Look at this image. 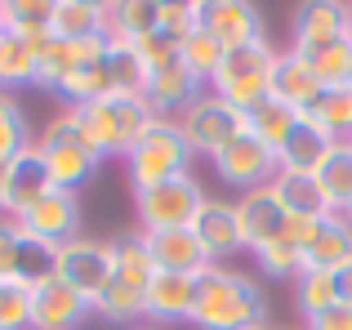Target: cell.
Masks as SVG:
<instances>
[{
	"label": "cell",
	"instance_id": "cell-1",
	"mask_svg": "<svg viewBox=\"0 0 352 330\" xmlns=\"http://www.w3.org/2000/svg\"><path fill=\"white\" fill-rule=\"evenodd\" d=\"M267 322V290L250 272H236L228 263H210L197 277V330H245Z\"/></svg>",
	"mask_w": 352,
	"mask_h": 330
},
{
	"label": "cell",
	"instance_id": "cell-2",
	"mask_svg": "<svg viewBox=\"0 0 352 330\" xmlns=\"http://www.w3.org/2000/svg\"><path fill=\"white\" fill-rule=\"evenodd\" d=\"M36 152H41L45 170H50V183L63 192H80L98 174V165H103V157L94 152V143L85 134V125H80L76 107H58L45 121V130L36 134Z\"/></svg>",
	"mask_w": 352,
	"mask_h": 330
},
{
	"label": "cell",
	"instance_id": "cell-3",
	"mask_svg": "<svg viewBox=\"0 0 352 330\" xmlns=\"http://www.w3.org/2000/svg\"><path fill=\"white\" fill-rule=\"evenodd\" d=\"M76 112H80V125H85L89 143H94V152L103 161L107 157L125 161L129 152H134V143L143 139L156 121V112L147 107L143 94H107V98H98V103L76 107Z\"/></svg>",
	"mask_w": 352,
	"mask_h": 330
},
{
	"label": "cell",
	"instance_id": "cell-4",
	"mask_svg": "<svg viewBox=\"0 0 352 330\" xmlns=\"http://www.w3.org/2000/svg\"><path fill=\"white\" fill-rule=\"evenodd\" d=\"M272 63H276V45L267 36L250 41V45H236V50H223V63H219L210 89L245 116L254 103H263L272 94Z\"/></svg>",
	"mask_w": 352,
	"mask_h": 330
},
{
	"label": "cell",
	"instance_id": "cell-5",
	"mask_svg": "<svg viewBox=\"0 0 352 330\" xmlns=\"http://www.w3.org/2000/svg\"><path fill=\"white\" fill-rule=\"evenodd\" d=\"M129 165V188H152V183L179 179V174H192V148L183 139L179 121H165L156 116L152 130L134 143V152L125 157Z\"/></svg>",
	"mask_w": 352,
	"mask_h": 330
},
{
	"label": "cell",
	"instance_id": "cell-6",
	"mask_svg": "<svg viewBox=\"0 0 352 330\" xmlns=\"http://www.w3.org/2000/svg\"><path fill=\"white\" fill-rule=\"evenodd\" d=\"M206 206V188L197 174H179V179L152 183V188H134V214L138 232H170V228H192L197 210Z\"/></svg>",
	"mask_w": 352,
	"mask_h": 330
},
{
	"label": "cell",
	"instance_id": "cell-7",
	"mask_svg": "<svg viewBox=\"0 0 352 330\" xmlns=\"http://www.w3.org/2000/svg\"><path fill=\"white\" fill-rule=\"evenodd\" d=\"M179 130H183V139H188L192 157L214 161L236 134H245V116H241L232 103H223L214 89H201V94L179 112Z\"/></svg>",
	"mask_w": 352,
	"mask_h": 330
},
{
	"label": "cell",
	"instance_id": "cell-8",
	"mask_svg": "<svg viewBox=\"0 0 352 330\" xmlns=\"http://www.w3.org/2000/svg\"><path fill=\"white\" fill-rule=\"evenodd\" d=\"M50 272H54V277H63L72 290H80V295L94 304V299L112 286V277H116L112 241H89V236H76V241L50 250Z\"/></svg>",
	"mask_w": 352,
	"mask_h": 330
},
{
	"label": "cell",
	"instance_id": "cell-9",
	"mask_svg": "<svg viewBox=\"0 0 352 330\" xmlns=\"http://www.w3.org/2000/svg\"><path fill=\"white\" fill-rule=\"evenodd\" d=\"M214 174L223 188H232L236 197H245V192H258V188H272L276 179V152L267 148V143H258L254 134H236L232 143H228L223 152H219L214 161Z\"/></svg>",
	"mask_w": 352,
	"mask_h": 330
},
{
	"label": "cell",
	"instance_id": "cell-10",
	"mask_svg": "<svg viewBox=\"0 0 352 330\" xmlns=\"http://www.w3.org/2000/svg\"><path fill=\"white\" fill-rule=\"evenodd\" d=\"M18 228H23L36 245L58 250V245H67V241L80 236V197L76 192H63V188H50L36 206H27L23 214H18Z\"/></svg>",
	"mask_w": 352,
	"mask_h": 330
},
{
	"label": "cell",
	"instance_id": "cell-11",
	"mask_svg": "<svg viewBox=\"0 0 352 330\" xmlns=\"http://www.w3.org/2000/svg\"><path fill=\"white\" fill-rule=\"evenodd\" d=\"M85 317H94V304L63 277L45 272L41 281H32V330H76Z\"/></svg>",
	"mask_w": 352,
	"mask_h": 330
},
{
	"label": "cell",
	"instance_id": "cell-12",
	"mask_svg": "<svg viewBox=\"0 0 352 330\" xmlns=\"http://www.w3.org/2000/svg\"><path fill=\"white\" fill-rule=\"evenodd\" d=\"M339 41H348L344 5H335V0H308V5L294 9V18H290V50L299 54V58L326 50V45H339Z\"/></svg>",
	"mask_w": 352,
	"mask_h": 330
},
{
	"label": "cell",
	"instance_id": "cell-13",
	"mask_svg": "<svg viewBox=\"0 0 352 330\" xmlns=\"http://www.w3.org/2000/svg\"><path fill=\"white\" fill-rule=\"evenodd\" d=\"M192 232H197V241H201V250H206L210 263H228L232 254L245 250L241 223H236V201L206 197V206H201L197 219H192Z\"/></svg>",
	"mask_w": 352,
	"mask_h": 330
},
{
	"label": "cell",
	"instance_id": "cell-14",
	"mask_svg": "<svg viewBox=\"0 0 352 330\" xmlns=\"http://www.w3.org/2000/svg\"><path fill=\"white\" fill-rule=\"evenodd\" d=\"M201 27L214 36L223 50H236V45L263 41V14L245 0H201Z\"/></svg>",
	"mask_w": 352,
	"mask_h": 330
},
{
	"label": "cell",
	"instance_id": "cell-15",
	"mask_svg": "<svg viewBox=\"0 0 352 330\" xmlns=\"http://www.w3.org/2000/svg\"><path fill=\"white\" fill-rule=\"evenodd\" d=\"M50 272V250L36 245L18 228V219L0 214V281H41Z\"/></svg>",
	"mask_w": 352,
	"mask_h": 330
},
{
	"label": "cell",
	"instance_id": "cell-16",
	"mask_svg": "<svg viewBox=\"0 0 352 330\" xmlns=\"http://www.w3.org/2000/svg\"><path fill=\"white\" fill-rule=\"evenodd\" d=\"M143 299H147V322H152V326L192 322V313H197V277H183V272H156Z\"/></svg>",
	"mask_w": 352,
	"mask_h": 330
},
{
	"label": "cell",
	"instance_id": "cell-17",
	"mask_svg": "<svg viewBox=\"0 0 352 330\" xmlns=\"http://www.w3.org/2000/svg\"><path fill=\"white\" fill-rule=\"evenodd\" d=\"M147 254H152L156 272H183V277H201L210 268L206 250H201L192 228H170V232H143Z\"/></svg>",
	"mask_w": 352,
	"mask_h": 330
},
{
	"label": "cell",
	"instance_id": "cell-18",
	"mask_svg": "<svg viewBox=\"0 0 352 330\" xmlns=\"http://www.w3.org/2000/svg\"><path fill=\"white\" fill-rule=\"evenodd\" d=\"M272 98H276V103H285V107H294L299 116H308L312 103L321 98V80L312 76V67L290 50V45L276 50V63H272Z\"/></svg>",
	"mask_w": 352,
	"mask_h": 330
},
{
	"label": "cell",
	"instance_id": "cell-19",
	"mask_svg": "<svg viewBox=\"0 0 352 330\" xmlns=\"http://www.w3.org/2000/svg\"><path fill=\"white\" fill-rule=\"evenodd\" d=\"M352 259V219L348 214H326L317 219L303 250V272H335Z\"/></svg>",
	"mask_w": 352,
	"mask_h": 330
},
{
	"label": "cell",
	"instance_id": "cell-20",
	"mask_svg": "<svg viewBox=\"0 0 352 330\" xmlns=\"http://www.w3.org/2000/svg\"><path fill=\"white\" fill-rule=\"evenodd\" d=\"M236 223H241V241H245V250L254 254V250H263V245L285 228V210H281V201L272 197V188H258V192L236 197Z\"/></svg>",
	"mask_w": 352,
	"mask_h": 330
},
{
	"label": "cell",
	"instance_id": "cell-21",
	"mask_svg": "<svg viewBox=\"0 0 352 330\" xmlns=\"http://www.w3.org/2000/svg\"><path fill=\"white\" fill-rule=\"evenodd\" d=\"M50 188H54V183H50V170H45L41 152L27 148L18 161L5 165V214L18 219L27 206H36V201H41Z\"/></svg>",
	"mask_w": 352,
	"mask_h": 330
},
{
	"label": "cell",
	"instance_id": "cell-22",
	"mask_svg": "<svg viewBox=\"0 0 352 330\" xmlns=\"http://www.w3.org/2000/svg\"><path fill=\"white\" fill-rule=\"evenodd\" d=\"M201 80L192 76L183 63H170V67H161V72H152L147 76V107H152L156 116H165V121H179V112L192 103V98L201 94Z\"/></svg>",
	"mask_w": 352,
	"mask_h": 330
},
{
	"label": "cell",
	"instance_id": "cell-23",
	"mask_svg": "<svg viewBox=\"0 0 352 330\" xmlns=\"http://www.w3.org/2000/svg\"><path fill=\"white\" fill-rule=\"evenodd\" d=\"M272 197L281 201V210H285V214H294V219H326V214H335L330 201H326V192H321V183H317V174L276 170Z\"/></svg>",
	"mask_w": 352,
	"mask_h": 330
},
{
	"label": "cell",
	"instance_id": "cell-24",
	"mask_svg": "<svg viewBox=\"0 0 352 330\" xmlns=\"http://www.w3.org/2000/svg\"><path fill=\"white\" fill-rule=\"evenodd\" d=\"M330 148H335V139H330L321 125H312L308 116H299L290 139L276 148V165H281V170H294V174H317V165L326 161Z\"/></svg>",
	"mask_w": 352,
	"mask_h": 330
},
{
	"label": "cell",
	"instance_id": "cell-25",
	"mask_svg": "<svg viewBox=\"0 0 352 330\" xmlns=\"http://www.w3.org/2000/svg\"><path fill=\"white\" fill-rule=\"evenodd\" d=\"M50 32L72 45L89 41V36H103V0H54Z\"/></svg>",
	"mask_w": 352,
	"mask_h": 330
},
{
	"label": "cell",
	"instance_id": "cell-26",
	"mask_svg": "<svg viewBox=\"0 0 352 330\" xmlns=\"http://www.w3.org/2000/svg\"><path fill=\"white\" fill-rule=\"evenodd\" d=\"M317 183L326 192L330 210L335 214H348L352 210V143H335L326 152V161L317 165Z\"/></svg>",
	"mask_w": 352,
	"mask_h": 330
},
{
	"label": "cell",
	"instance_id": "cell-27",
	"mask_svg": "<svg viewBox=\"0 0 352 330\" xmlns=\"http://www.w3.org/2000/svg\"><path fill=\"white\" fill-rule=\"evenodd\" d=\"M0 5H5L0 27H9L14 36H23L32 50H41L45 41H54V32H50V9H54V0H0Z\"/></svg>",
	"mask_w": 352,
	"mask_h": 330
},
{
	"label": "cell",
	"instance_id": "cell-28",
	"mask_svg": "<svg viewBox=\"0 0 352 330\" xmlns=\"http://www.w3.org/2000/svg\"><path fill=\"white\" fill-rule=\"evenodd\" d=\"M27 148H36L32 116L18 103V94H5V89H0V165L18 161Z\"/></svg>",
	"mask_w": 352,
	"mask_h": 330
},
{
	"label": "cell",
	"instance_id": "cell-29",
	"mask_svg": "<svg viewBox=\"0 0 352 330\" xmlns=\"http://www.w3.org/2000/svg\"><path fill=\"white\" fill-rule=\"evenodd\" d=\"M299 125V112L294 107H285V103H276L272 94L263 98V103H254L245 112V134H254L258 143H267V148H281L285 139H290V130Z\"/></svg>",
	"mask_w": 352,
	"mask_h": 330
},
{
	"label": "cell",
	"instance_id": "cell-30",
	"mask_svg": "<svg viewBox=\"0 0 352 330\" xmlns=\"http://www.w3.org/2000/svg\"><path fill=\"white\" fill-rule=\"evenodd\" d=\"M112 254H116V281H125V286H134V290L147 295V286H152V277H156V263H152V254H147L143 232H120L112 241Z\"/></svg>",
	"mask_w": 352,
	"mask_h": 330
},
{
	"label": "cell",
	"instance_id": "cell-31",
	"mask_svg": "<svg viewBox=\"0 0 352 330\" xmlns=\"http://www.w3.org/2000/svg\"><path fill=\"white\" fill-rule=\"evenodd\" d=\"M308 121L321 125V130H326L335 143H348V139H352V85L321 89V98L312 103Z\"/></svg>",
	"mask_w": 352,
	"mask_h": 330
},
{
	"label": "cell",
	"instance_id": "cell-32",
	"mask_svg": "<svg viewBox=\"0 0 352 330\" xmlns=\"http://www.w3.org/2000/svg\"><path fill=\"white\" fill-rule=\"evenodd\" d=\"M94 317H103V322H116V326H138V322H147V299H143V290H134V286H125V281H116L112 277V286L103 290V295L94 299Z\"/></svg>",
	"mask_w": 352,
	"mask_h": 330
},
{
	"label": "cell",
	"instance_id": "cell-33",
	"mask_svg": "<svg viewBox=\"0 0 352 330\" xmlns=\"http://www.w3.org/2000/svg\"><path fill=\"white\" fill-rule=\"evenodd\" d=\"M107 80H112V94H147V67L138 58L134 45L107 41Z\"/></svg>",
	"mask_w": 352,
	"mask_h": 330
},
{
	"label": "cell",
	"instance_id": "cell-34",
	"mask_svg": "<svg viewBox=\"0 0 352 330\" xmlns=\"http://www.w3.org/2000/svg\"><path fill=\"white\" fill-rule=\"evenodd\" d=\"M76 72V50H72V41H45L41 50H36V89H50V94H58L63 80Z\"/></svg>",
	"mask_w": 352,
	"mask_h": 330
},
{
	"label": "cell",
	"instance_id": "cell-35",
	"mask_svg": "<svg viewBox=\"0 0 352 330\" xmlns=\"http://www.w3.org/2000/svg\"><path fill=\"white\" fill-rule=\"evenodd\" d=\"M179 63L192 72V76L201 80V85L210 89V80H214V72H219V63H223V45L214 41V36L206 32V27H197V32H188V41H183V54H179Z\"/></svg>",
	"mask_w": 352,
	"mask_h": 330
},
{
	"label": "cell",
	"instance_id": "cell-36",
	"mask_svg": "<svg viewBox=\"0 0 352 330\" xmlns=\"http://www.w3.org/2000/svg\"><path fill=\"white\" fill-rule=\"evenodd\" d=\"M339 304V290H335V272H299L294 277V308L308 317H321L326 308Z\"/></svg>",
	"mask_w": 352,
	"mask_h": 330
},
{
	"label": "cell",
	"instance_id": "cell-37",
	"mask_svg": "<svg viewBox=\"0 0 352 330\" xmlns=\"http://www.w3.org/2000/svg\"><path fill=\"white\" fill-rule=\"evenodd\" d=\"M312 67V76L321 80V89H335V85H348L352 76V41H339V45H326V50L308 54L303 58Z\"/></svg>",
	"mask_w": 352,
	"mask_h": 330
},
{
	"label": "cell",
	"instance_id": "cell-38",
	"mask_svg": "<svg viewBox=\"0 0 352 330\" xmlns=\"http://www.w3.org/2000/svg\"><path fill=\"white\" fill-rule=\"evenodd\" d=\"M0 330H32V281H0Z\"/></svg>",
	"mask_w": 352,
	"mask_h": 330
},
{
	"label": "cell",
	"instance_id": "cell-39",
	"mask_svg": "<svg viewBox=\"0 0 352 330\" xmlns=\"http://www.w3.org/2000/svg\"><path fill=\"white\" fill-rule=\"evenodd\" d=\"M134 50H138V58H143L147 76H152V72H161V67H170V63H179V54H183V41L156 27L152 36H143V41L134 45Z\"/></svg>",
	"mask_w": 352,
	"mask_h": 330
},
{
	"label": "cell",
	"instance_id": "cell-40",
	"mask_svg": "<svg viewBox=\"0 0 352 330\" xmlns=\"http://www.w3.org/2000/svg\"><path fill=\"white\" fill-rule=\"evenodd\" d=\"M303 330H352V308L348 304H335V308H326L321 317H308Z\"/></svg>",
	"mask_w": 352,
	"mask_h": 330
},
{
	"label": "cell",
	"instance_id": "cell-41",
	"mask_svg": "<svg viewBox=\"0 0 352 330\" xmlns=\"http://www.w3.org/2000/svg\"><path fill=\"white\" fill-rule=\"evenodd\" d=\"M335 290H339V304L352 308V259L344 263V268H335Z\"/></svg>",
	"mask_w": 352,
	"mask_h": 330
},
{
	"label": "cell",
	"instance_id": "cell-42",
	"mask_svg": "<svg viewBox=\"0 0 352 330\" xmlns=\"http://www.w3.org/2000/svg\"><path fill=\"white\" fill-rule=\"evenodd\" d=\"M0 214H5V165H0Z\"/></svg>",
	"mask_w": 352,
	"mask_h": 330
},
{
	"label": "cell",
	"instance_id": "cell-43",
	"mask_svg": "<svg viewBox=\"0 0 352 330\" xmlns=\"http://www.w3.org/2000/svg\"><path fill=\"white\" fill-rule=\"evenodd\" d=\"M129 330H161V326H152V322H138V326H129Z\"/></svg>",
	"mask_w": 352,
	"mask_h": 330
},
{
	"label": "cell",
	"instance_id": "cell-44",
	"mask_svg": "<svg viewBox=\"0 0 352 330\" xmlns=\"http://www.w3.org/2000/svg\"><path fill=\"white\" fill-rule=\"evenodd\" d=\"M344 14H348V41H352V5H344Z\"/></svg>",
	"mask_w": 352,
	"mask_h": 330
},
{
	"label": "cell",
	"instance_id": "cell-45",
	"mask_svg": "<svg viewBox=\"0 0 352 330\" xmlns=\"http://www.w3.org/2000/svg\"><path fill=\"white\" fill-rule=\"evenodd\" d=\"M0 54H5V27H0Z\"/></svg>",
	"mask_w": 352,
	"mask_h": 330
},
{
	"label": "cell",
	"instance_id": "cell-46",
	"mask_svg": "<svg viewBox=\"0 0 352 330\" xmlns=\"http://www.w3.org/2000/svg\"><path fill=\"white\" fill-rule=\"evenodd\" d=\"M245 330H272V326H267V322H263V326H245Z\"/></svg>",
	"mask_w": 352,
	"mask_h": 330
},
{
	"label": "cell",
	"instance_id": "cell-47",
	"mask_svg": "<svg viewBox=\"0 0 352 330\" xmlns=\"http://www.w3.org/2000/svg\"><path fill=\"white\" fill-rule=\"evenodd\" d=\"M0 18H5V5H0Z\"/></svg>",
	"mask_w": 352,
	"mask_h": 330
},
{
	"label": "cell",
	"instance_id": "cell-48",
	"mask_svg": "<svg viewBox=\"0 0 352 330\" xmlns=\"http://www.w3.org/2000/svg\"><path fill=\"white\" fill-rule=\"evenodd\" d=\"M348 219H352V210H348Z\"/></svg>",
	"mask_w": 352,
	"mask_h": 330
},
{
	"label": "cell",
	"instance_id": "cell-49",
	"mask_svg": "<svg viewBox=\"0 0 352 330\" xmlns=\"http://www.w3.org/2000/svg\"><path fill=\"white\" fill-rule=\"evenodd\" d=\"M348 85H352V76H348Z\"/></svg>",
	"mask_w": 352,
	"mask_h": 330
},
{
	"label": "cell",
	"instance_id": "cell-50",
	"mask_svg": "<svg viewBox=\"0 0 352 330\" xmlns=\"http://www.w3.org/2000/svg\"><path fill=\"white\" fill-rule=\"evenodd\" d=\"M348 143H352V139H348Z\"/></svg>",
	"mask_w": 352,
	"mask_h": 330
}]
</instances>
